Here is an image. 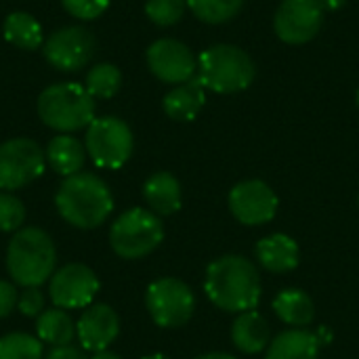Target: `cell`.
Here are the masks:
<instances>
[{"label":"cell","instance_id":"obj_6","mask_svg":"<svg viewBox=\"0 0 359 359\" xmlns=\"http://www.w3.org/2000/svg\"><path fill=\"white\" fill-rule=\"evenodd\" d=\"M164 240V227L156 212L145 208H130L122 212L111 229L109 244L120 259H143L151 255Z\"/></svg>","mask_w":359,"mask_h":359},{"label":"cell","instance_id":"obj_28","mask_svg":"<svg viewBox=\"0 0 359 359\" xmlns=\"http://www.w3.org/2000/svg\"><path fill=\"white\" fill-rule=\"evenodd\" d=\"M187 0H147L145 15L160 27H168L181 21L185 15Z\"/></svg>","mask_w":359,"mask_h":359},{"label":"cell","instance_id":"obj_8","mask_svg":"<svg viewBox=\"0 0 359 359\" xmlns=\"http://www.w3.org/2000/svg\"><path fill=\"white\" fill-rule=\"evenodd\" d=\"M46 168L44 149L25 137L0 143V189L15 191L40 179Z\"/></svg>","mask_w":359,"mask_h":359},{"label":"cell","instance_id":"obj_9","mask_svg":"<svg viewBox=\"0 0 359 359\" xmlns=\"http://www.w3.org/2000/svg\"><path fill=\"white\" fill-rule=\"evenodd\" d=\"M145 305L151 320L160 328H181L194 316V292L177 278H162L149 284Z\"/></svg>","mask_w":359,"mask_h":359},{"label":"cell","instance_id":"obj_35","mask_svg":"<svg viewBox=\"0 0 359 359\" xmlns=\"http://www.w3.org/2000/svg\"><path fill=\"white\" fill-rule=\"evenodd\" d=\"M196 359H236L233 355H229V353H204V355H200V358Z\"/></svg>","mask_w":359,"mask_h":359},{"label":"cell","instance_id":"obj_33","mask_svg":"<svg viewBox=\"0 0 359 359\" xmlns=\"http://www.w3.org/2000/svg\"><path fill=\"white\" fill-rule=\"evenodd\" d=\"M44 359H86L84 353L78 349V347H72V345H63V347H53L48 351V355Z\"/></svg>","mask_w":359,"mask_h":359},{"label":"cell","instance_id":"obj_31","mask_svg":"<svg viewBox=\"0 0 359 359\" xmlns=\"http://www.w3.org/2000/svg\"><path fill=\"white\" fill-rule=\"evenodd\" d=\"M17 309L25 318H38L44 311V294L38 288H25L17 299Z\"/></svg>","mask_w":359,"mask_h":359},{"label":"cell","instance_id":"obj_32","mask_svg":"<svg viewBox=\"0 0 359 359\" xmlns=\"http://www.w3.org/2000/svg\"><path fill=\"white\" fill-rule=\"evenodd\" d=\"M17 299H19V294H17L15 286L11 282L0 280V320L11 316V311L17 307Z\"/></svg>","mask_w":359,"mask_h":359},{"label":"cell","instance_id":"obj_12","mask_svg":"<svg viewBox=\"0 0 359 359\" xmlns=\"http://www.w3.org/2000/svg\"><path fill=\"white\" fill-rule=\"evenodd\" d=\"M229 210L242 225H265L278 212V196L265 181H242L229 191Z\"/></svg>","mask_w":359,"mask_h":359},{"label":"cell","instance_id":"obj_19","mask_svg":"<svg viewBox=\"0 0 359 359\" xmlns=\"http://www.w3.org/2000/svg\"><path fill=\"white\" fill-rule=\"evenodd\" d=\"M143 198L156 215H175L181 208V185L170 172H156L143 185Z\"/></svg>","mask_w":359,"mask_h":359},{"label":"cell","instance_id":"obj_5","mask_svg":"<svg viewBox=\"0 0 359 359\" xmlns=\"http://www.w3.org/2000/svg\"><path fill=\"white\" fill-rule=\"evenodd\" d=\"M255 63L250 55L233 44H215L198 59L196 80L215 93H240L255 80Z\"/></svg>","mask_w":359,"mask_h":359},{"label":"cell","instance_id":"obj_25","mask_svg":"<svg viewBox=\"0 0 359 359\" xmlns=\"http://www.w3.org/2000/svg\"><path fill=\"white\" fill-rule=\"evenodd\" d=\"M122 86V72L114 63H97L84 78V88L93 99H111Z\"/></svg>","mask_w":359,"mask_h":359},{"label":"cell","instance_id":"obj_24","mask_svg":"<svg viewBox=\"0 0 359 359\" xmlns=\"http://www.w3.org/2000/svg\"><path fill=\"white\" fill-rule=\"evenodd\" d=\"M36 332H38V339L50 347H63V345H69L72 339L76 337V324L72 322V318L55 307V309H44L40 316H38V322H36Z\"/></svg>","mask_w":359,"mask_h":359},{"label":"cell","instance_id":"obj_21","mask_svg":"<svg viewBox=\"0 0 359 359\" xmlns=\"http://www.w3.org/2000/svg\"><path fill=\"white\" fill-rule=\"evenodd\" d=\"M320 341L307 330H286L278 334L267 349L265 359H318Z\"/></svg>","mask_w":359,"mask_h":359},{"label":"cell","instance_id":"obj_37","mask_svg":"<svg viewBox=\"0 0 359 359\" xmlns=\"http://www.w3.org/2000/svg\"><path fill=\"white\" fill-rule=\"evenodd\" d=\"M143 359H170L168 355H162V353H154V355H147V358Z\"/></svg>","mask_w":359,"mask_h":359},{"label":"cell","instance_id":"obj_29","mask_svg":"<svg viewBox=\"0 0 359 359\" xmlns=\"http://www.w3.org/2000/svg\"><path fill=\"white\" fill-rule=\"evenodd\" d=\"M23 221H25L23 202L8 191H0V231L15 233L21 229Z\"/></svg>","mask_w":359,"mask_h":359},{"label":"cell","instance_id":"obj_17","mask_svg":"<svg viewBox=\"0 0 359 359\" xmlns=\"http://www.w3.org/2000/svg\"><path fill=\"white\" fill-rule=\"evenodd\" d=\"M46 162L48 166L65 177H72L76 172H82L84 160H86V147L80 139L72 137V135H57L50 139L48 147H46Z\"/></svg>","mask_w":359,"mask_h":359},{"label":"cell","instance_id":"obj_13","mask_svg":"<svg viewBox=\"0 0 359 359\" xmlns=\"http://www.w3.org/2000/svg\"><path fill=\"white\" fill-rule=\"evenodd\" d=\"M324 8L318 0H284L276 13L273 27L280 40L288 44H305L320 32Z\"/></svg>","mask_w":359,"mask_h":359},{"label":"cell","instance_id":"obj_23","mask_svg":"<svg viewBox=\"0 0 359 359\" xmlns=\"http://www.w3.org/2000/svg\"><path fill=\"white\" fill-rule=\"evenodd\" d=\"M273 311L288 326H307L313 322V316H316L313 301L309 299L307 292L299 288L282 290L273 301Z\"/></svg>","mask_w":359,"mask_h":359},{"label":"cell","instance_id":"obj_30","mask_svg":"<svg viewBox=\"0 0 359 359\" xmlns=\"http://www.w3.org/2000/svg\"><path fill=\"white\" fill-rule=\"evenodd\" d=\"M61 4L72 17L90 21V19L101 17L107 11L109 0H61Z\"/></svg>","mask_w":359,"mask_h":359},{"label":"cell","instance_id":"obj_18","mask_svg":"<svg viewBox=\"0 0 359 359\" xmlns=\"http://www.w3.org/2000/svg\"><path fill=\"white\" fill-rule=\"evenodd\" d=\"M204 103H206L204 86L196 80V76L185 84H177L170 93H166L162 101L166 116L179 122L194 120L204 107Z\"/></svg>","mask_w":359,"mask_h":359},{"label":"cell","instance_id":"obj_26","mask_svg":"<svg viewBox=\"0 0 359 359\" xmlns=\"http://www.w3.org/2000/svg\"><path fill=\"white\" fill-rule=\"evenodd\" d=\"M244 0H187L191 13L204 23H225L242 11Z\"/></svg>","mask_w":359,"mask_h":359},{"label":"cell","instance_id":"obj_4","mask_svg":"<svg viewBox=\"0 0 359 359\" xmlns=\"http://www.w3.org/2000/svg\"><path fill=\"white\" fill-rule=\"evenodd\" d=\"M36 109L40 120L61 135L88 128L95 120V99L78 82L50 84L40 93Z\"/></svg>","mask_w":359,"mask_h":359},{"label":"cell","instance_id":"obj_15","mask_svg":"<svg viewBox=\"0 0 359 359\" xmlns=\"http://www.w3.org/2000/svg\"><path fill=\"white\" fill-rule=\"evenodd\" d=\"M120 334V320L109 305L97 303L84 309L76 324V337L86 351H105Z\"/></svg>","mask_w":359,"mask_h":359},{"label":"cell","instance_id":"obj_1","mask_svg":"<svg viewBox=\"0 0 359 359\" xmlns=\"http://www.w3.org/2000/svg\"><path fill=\"white\" fill-rule=\"evenodd\" d=\"M204 292L219 309L246 313L259 305L261 278L255 263L238 255H227L208 265Z\"/></svg>","mask_w":359,"mask_h":359},{"label":"cell","instance_id":"obj_3","mask_svg":"<svg viewBox=\"0 0 359 359\" xmlns=\"http://www.w3.org/2000/svg\"><path fill=\"white\" fill-rule=\"evenodd\" d=\"M57 252L50 236L40 227H21L6 248V271L17 286L38 288L55 273Z\"/></svg>","mask_w":359,"mask_h":359},{"label":"cell","instance_id":"obj_34","mask_svg":"<svg viewBox=\"0 0 359 359\" xmlns=\"http://www.w3.org/2000/svg\"><path fill=\"white\" fill-rule=\"evenodd\" d=\"M318 2H320V6L326 13V11H339V8H343L347 0H318Z\"/></svg>","mask_w":359,"mask_h":359},{"label":"cell","instance_id":"obj_2","mask_svg":"<svg viewBox=\"0 0 359 359\" xmlns=\"http://www.w3.org/2000/svg\"><path fill=\"white\" fill-rule=\"evenodd\" d=\"M55 206L72 227L95 229L111 215L114 198L103 179L93 172H76L59 185Z\"/></svg>","mask_w":359,"mask_h":359},{"label":"cell","instance_id":"obj_20","mask_svg":"<svg viewBox=\"0 0 359 359\" xmlns=\"http://www.w3.org/2000/svg\"><path fill=\"white\" fill-rule=\"evenodd\" d=\"M231 339L242 353L252 355L263 351L271 343V330L263 316H259L257 311H246L240 313V318L233 322Z\"/></svg>","mask_w":359,"mask_h":359},{"label":"cell","instance_id":"obj_16","mask_svg":"<svg viewBox=\"0 0 359 359\" xmlns=\"http://www.w3.org/2000/svg\"><path fill=\"white\" fill-rule=\"evenodd\" d=\"M259 263L271 273H288L301 261L299 244L286 233H273L257 244Z\"/></svg>","mask_w":359,"mask_h":359},{"label":"cell","instance_id":"obj_36","mask_svg":"<svg viewBox=\"0 0 359 359\" xmlns=\"http://www.w3.org/2000/svg\"><path fill=\"white\" fill-rule=\"evenodd\" d=\"M90 359H120V358H118L116 353H111V351H107V349H105V351H97V353H95Z\"/></svg>","mask_w":359,"mask_h":359},{"label":"cell","instance_id":"obj_10","mask_svg":"<svg viewBox=\"0 0 359 359\" xmlns=\"http://www.w3.org/2000/svg\"><path fill=\"white\" fill-rule=\"evenodd\" d=\"M42 53L55 69L78 72L95 55V36L82 25H67L44 40Z\"/></svg>","mask_w":359,"mask_h":359},{"label":"cell","instance_id":"obj_11","mask_svg":"<svg viewBox=\"0 0 359 359\" xmlns=\"http://www.w3.org/2000/svg\"><path fill=\"white\" fill-rule=\"evenodd\" d=\"M99 292L95 271L82 263H69L57 269L48 284V294L59 309H86Z\"/></svg>","mask_w":359,"mask_h":359},{"label":"cell","instance_id":"obj_7","mask_svg":"<svg viewBox=\"0 0 359 359\" xmlns=\"http://www.w3.org/2000/svg\"><path fill=\"white\" fill-rule=\"evenodd\" d=\"M84 147L99 168H122L133 156V130L124 120L116 116L95 118L86 128Z\"/></svg>","mask_w":359,"mask_h":359},{"label":"cell","instance_id":"obj_38","mask_svg":"<svg viewBox=\"0 0 359 359\" xmlns=\"http://www.w3.org/2000/svg\"><path fill=\"white\" fill-rule=\"evenodd\" d=\"M358 107H359V90H358Z\"/></svg>","mask_w":359,"mask_h":359},{"label":"cell","instance_id":"obj_27","mask_svg":"<svg viewBox=\"0 0 359 359\" xmlns=\"http://www.w3.org/2000/svg\"><path fill=\"white\" fill-rule=\"evenodd\" d=\"M0 359H44L42 341L25 332H13L0 339Z\"/></svg>","mask_w":359,"mask_h":359},{"label":"cell","instance_id":"obj_14","mask_svg":"<svg viewBox=\"0 0 359 359\" xmlns=\"http://www.w3.org/2000/svg\"><path fill=\"white\" fill-rule=\"evenodd\" d=\"M151 74L166 84H185L194 78L198 63L187 44L175 38H160L147 48Z\"/></svg>","mask_w":359,"mask_h":359},{"label":"cell","instance_id":"obj_22","mask_svg":"<svg viewBox=\"0 0 359 359\" xmlns=\"http://www.w3.org/2000/svg\"><path fill=\"white\" fill-rule=\"evenodd\" d=\"M2 34L8 44L23 48V50H36L44 44L42 25L29 13H23V11H15L6 15Z\"/></svg>","mask_w":359,"mask_h":359}]
</instances>
